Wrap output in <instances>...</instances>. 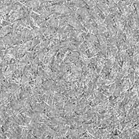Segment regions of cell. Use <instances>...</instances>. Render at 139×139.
<instances>
[{
	"label": "cell",
	"mask_w": 139,
	"mask_h": 139,
	"mask_svg": "<svg viewBox=\"0 0 139 139\" xmlns=\"http://www.w3.org/2000/svg\"><path fill=\"white\" fill-rule=\"evenodd\" d=\"M105 1H96V4L100 11L106 17L110 13V12L108 6L106 4Z\"/></svg>",
	"instance_id": "cell-1"
},
{
	"label": "cell",
	"mask_w": 139,
	"mask_h": 139,
	"mask_svg": "<svg viewBox=\"0 0 139 139\" xmlns=\"http://www.w3.org/2000/svg\"><path fill=\"white\" fill-rule=\"evenodd\" d=\"M20 45H15V46L11 47L8 50H6V54L7 53L10 56H11L13 58L16 59L17 54L18 53V50L20 49Z\"/></svg>",
	"instance_id": "cell-2"
},
{
	"label": "cell",
	"mask_w": 139,
	"mask_h": 139,
	"mask_svg": "<svg viewBox=\"0 0 139 139\" xmlns=\"http://www.w3.org/2000/svg\"><path fill=\"white\" fill-rule=\"evenodd\" d=\"M47 28H35L33 29V30L31 31V34L33 36V38H36V37H39L40 36H42L43 33H44V31L47 30Z\"/></svg>",
	"instance_id": "cell-3"
},
{
	"label": "cell",
	"mask_w": 139,
	"mask_h": 139,
	"mask_svg": "<svg viewBox=\"0 0 139 139\" xmlns=\"http://www.w3.org/2000/svg\"><path fill=\"white\" fill-rule=\"evenodd\" d=\"M13 29L11 27H8V26L3 27L1 29V38H4L8 34L13 33Z\"/></svg>",
	"instance_id": "cell-4"
},
{
	"label": "cell",
	"mask_w": 139,
	"mask_h": 139,
	"mask_svg": "<svg viewBox=\"0 0 139 139\" xmlns=\"http://www.w3.org/2000/svg\"><path fill=\"white\" fill-rule=\"evenodd\" d=\"M11 95H12V94L10 93L1 90V104H3L6 100H8L10 97H11Z\"/></svg>",
	"instance_id": "cell-5"
},
{
	"label": "cell",
	"mask_w": 139,
	"mask_h": 139,
	"mask_svg": "<svg viewBox=\"0 0 139 139\" xmlns=\"http://www.w3.org/2000/svg\"><path fill=\"white\" fill-rule=\"evenodd\" d=\"M40 16L42 18L47 19V18L50 16L51 14H52L53 13H52L51 11L46 10L45 8H44V9H43L42 11H40Z\"/></svg>",
	"instance_id": "cell-6"
},
{
	"label": "cell",
	"mask_w": 139,
	"mask_h": 139,
	"mask_svg": "<svg viewBox=\"0 0 139 139\" xmlns=\"http://www.w3.org/2000/svg\"><path fill=\"white\" fill-rule=\"evenodd\" d=\"M42 40H43L40 38V36H39V37L33 38L31 40V42H32V43H31V49L30 50V51H32L36 45H38V44L40 43V42H41Z\"/></svg>",
	"instance_id": "cell-7"
},
{
	"label": "cell",
	"mask_w": 139,
	"mask_h": 139,
	"mask_svg": "<svg viewBox=\"0 0 139 139\" xmlns=\"http://www.w3.org/2000/svg\"><path fill=\"white\" fill-rule=\"evenodd\" d=\"M54 83V81L52 79H48V80L45 81L43 84V86L45 87V88L49 90V89L51 88V86H52Z\"/></svg>",
	"instance_id": "cell-8"
},
{
	"label": "cell",
	"mask_w": 139,
	"mask_h": 139,
	"mask_svg": "<svg viewBox=\"0 0 139 139\" xmlns=\"http://www.w3.org/2000/svg\"><path fill=\"white\" fill-rule=\"evenodd\" d=\"M50 40L49 39H47V38H44V40H43L41 42H40V47H41V48L42 49H45V48H47V46H48V44H50Z\"/></svg>",
	"instance_id": "cell-9"
},
{
	"label": "cell",
	"mask_w": 139,
	"mask_h": 139,
	"mask_svg": "<svg viewBox=\"0 0 139 139\" xmlns=\"http://www.w3.org/2000/svg\"><path fill=\"white\" fill-rule=\"evenodd\" d=\"M30 81H31V80H30V79H29L25 74H23V75H22V82H21V83H22V86H24L25 84H27V83H29V82H30Z\"/></svg>",
	"instance_id": "cell-10"
},
{
	"label": "cell",
	"mask_w": 139,
	"mask_h": 139,
	"mask_svg": "<svg viewBox=\"0 0 139 139\" xmlns=\"http://www.w3.org/2000/svg\"><path fill=\"white\" fill-rule=\"evenodd\" d=\"M84 1L90 8H92L93 7H94L95 6L97 5L96 1H88V0H87V1Z\"/></svg>",
	"instance_id": "cell-11"
},
{
	"label": "cell",
	"mask_w": 139,
	"mask_h": 139,
	"mask_svg": "<svg viewBox=\"0 0 139 139\" xmlns=\"http://www.w3.org/2000/svg\"><path fill=\"white\" fill-rule=\"evenodd\" d=\"M97 29L99 34H102L103 33H104L105 31H106V29L104 26H97Z\"/></svg>",
	"instance_id": "cell-12"
},
{
	"label": "cell",
	"mask_w": 139,
	"mask_h": 139,
	"mask_svg": "<svg viewBox=\"0 0 139 139\" xmlns=\"http://www.w3.org/2000/svg\"><path fill=\"white\" fill-rule=\"evenodd\" d=\"M93 91V82L90 81L88 85V93L89 94H92Z\"/></svg>",
	"instance_id": "cell-13"
},
{
	"label": "cell",
	"mask_w": 139,
	"mask_h": 139,
	"mask_svg": "<svg viewBox=\"0 0 139 139\" xmlns=\"http://www.w3.org/2000/svg\"><path fill=\"white\" fill-rule=\"evenodd\" d=\"M117 87V85L116 84V83L114 82V83H111V85H110V89H109V92L111 93V94H113V92L115 91V90L116 88Z\"/></svg>",
	"instance_id": "cell-14"
},
{
	"label": "cell",
	"mask_w": 139,
	"mask_h": 139,
	"mask_svg": "<svg viewBox=\"0 0 139 139\" xmlns=\"http://www.w3.org/2000/svg\"><path fill=\"white\" fill-rule=\"evenodd\" d=\"M40 99L42 100V102H44L45 103H47V100H48V96L46 94H43V96L40 97Z\"/></svg>",
	"instance_id": "cell-15"
},
{
	"label": "cell",
	"mask_w": 139,
	"mask_h": 139,
	"mask_svg": "<svg viewBox=\"0 0 139 139\" xmlns=\"http://www.w3.org/2000/svg\"><path fill=\"white\" fill-rule=\"evenodd\" d=\"M102 91V93H103L104 95H105L106 97H110L112 94H111V93L109 91V90H101Z\"/></svg>",
	"instance_id": "cell-16"
},
{
	"label": "cell",
	"mask_w": 139,
	"mask_h": 139,
	"mask_svg": "<svg viewBox=\"0 0 139 139\" xmlns=\"http://www.w3.org/2000/svg\"><path fill=\"white\" fill-rule=\"evenodd\" d=\"M67 50L68 49L67 48H61V50H59L58 52L59 53H60V54H65L66 53L67 51Z\"/></svg>",
	"instance_id": "cell-17"
}]
</instances>
